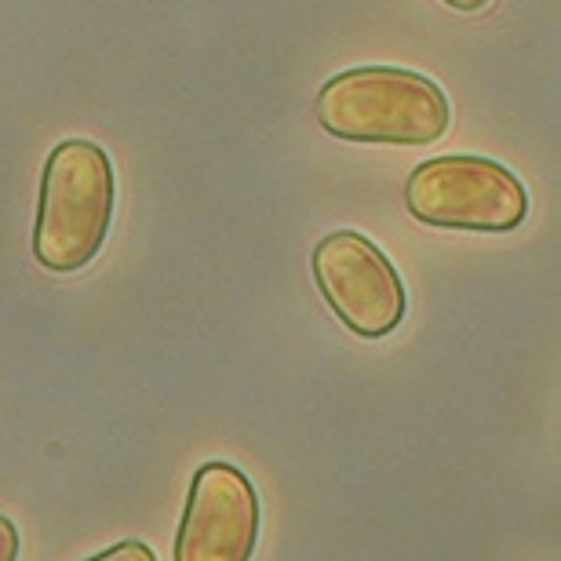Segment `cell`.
I'll return each mask as SVG.
<instances>
[{
    "label": "cell",
    "instance_id": "6da1fadb",
    "mask_svg": "<svg viewBox=\"0 0 561 561\" xmlns=\"http://www.w3.org/2000/svg\"><path fill=\"white\" fill-rule=\"evenodd\" d=\"M313 117L343 142L431 146L453 125V106L442 88L416 70L357 66L321 84Z\"/></svg>",
    "mask_w": 561,
    "mask_h": 561
},
{
    "label": "cell",
    "instance_id": "7a4b0ae2",
    "mask_svg": "<svg viewBox=\"0 0 561 561\" xmlns=\"http://www.w3.org/2000/svg\"><path fill=\"white\" fill-rule=\"evenodd\" d=\"M114 161L92 139H62L44 161L33 260L48 274H77L103 252L114 222Z\"/></svg>",
    "mask_w": 561,
    "mask_h": 561
},
{
    "label": "cell",
    "instance_id": "3957f363",
    "mask_svg": "<svg viewBox=\"0 0 561 561\" xmlns=\"http://www.w3.org/2000/svg\"><path fill=\"white\" fill-rule=\"evenodd\" d=\"M405 208L423 227L511 233L529 216V194L507 164L478 153L423 161L405 183Z\"/></svg>",
    "mask_w": 561,
    "mask_h": 561
},
{
    "label": "cell",
    "instance_id": "277c9868",
    "mask_svg": "<svg viewBox=\"0 0 561 561\" xmlns=\"http://www.w3.org/2000/svg\"><path fill=\"white\" fill-rule=\"evenodd\" d=\"M318 291L343 329L362 340H383L405 321V285L390 255L357 230H335L310 255Z\"/></svg>",
    "mask_w": 561,
    "mask_h": 561
},
{
    "label": "cell",
    "instance_id": "5b68a950",
    "mask_svg": "<svg viewBox=\"0 0 561 561\" xmlns=\"http://www.w3.org/2000/svg\"><path fill=\"white\" fill-rule=\"evenodd\" d=\"M260 543V496L244 470L208 459L190 481L175 561H249Z\"/></svg>",
    "mask_w": 561,
    "mask_h": 561
},
{
    "label": "cell",
    "instance_id": "8992f818",
    "mask_svg": "<svg viewBox=\"0 0 561 561\" xmlns=\"http://www.w3.org/2000/svg\"><path fill=\"white\" fill-rule=\"evenodd\" d=\"M95 561H153V551L146 543H139V540H125V543L103 551Z\"/></svg>",
    "mask_w": 561,
    "mask_h": 561
},
{
    "label": "cell",
    "instance_id": "52a82bcc",
    "mask_svg": "<svg viewBox=\"0 0 561 561\" xmlns=\"http://www.w3.org/2000/svg\"><path fill=\"white\" fill-rule=\"evenodd\" d=\"M19 551H22V540H19L15 522L0 514V561H15V558H19Z\"/></svg>",
    "mask_w": 561,
    "mask_h": 561
},
{
    "label": "cell",
    "instance_id": "ba28073f",
    "mask_svg": "<svg viewBox=\"0 0 561 561\" xmlns=\"http://www.w3.org/2000/svg\"><path fill=\"white\" fill-rule=\"evenodd\" d=\"M445 8H453V11H463V15H470V11H481V8H489L492 0H442Z\"/></svg>",
    "mask_w": 561,
    "mask_h": 561
}]
</instances>
